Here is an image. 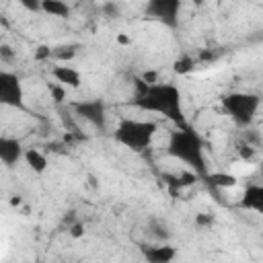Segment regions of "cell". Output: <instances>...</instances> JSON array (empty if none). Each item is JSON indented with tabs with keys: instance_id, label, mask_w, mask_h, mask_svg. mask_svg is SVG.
Returning a JSON list of instances; mask_svg holds the SVG:
<instances>
[{
	"instance_id": "cell-14",
	"label": "cell",
	"mask_w": 263,
	"mask_h": 263,
	"mask_svg": "<svg viewBox=\"0 0 263 263\" xmlns=\"http://www.w3.org/2000/svg\"><path fill=\"white\" fill-rule=\"evenodd\" d=\"M195 68V60L191 58V55H181L177 62H175V70L179 72V74H187V72H191Z\"/></svg>"
},
{
	"instance_id": "cell-5",
	"label": "cell",
	"mask_w": 263,
	"mask_h": 263,
	"mask_svg": "<svg viewBox=\"0 0 263 263\" xmlns=\"http://www.w3.org/2000/svg\"><path fill=\"white\" fill-rule=\"evenodd\" d=\"M181 6H183V0H148L144 8V16L166 29H177L181 18L179 16Z\"/></svg>"
},
{
	"instance_id": "cell-2",
	"label": "cell",
	"mask_w": 263,
	"mask_h": 263,
	"mask_svg": "<svg viewBox=\"0 0 263 263\" xmlns=\"http://www.w3.org/2000/svg\"><path fill=\"white\" fill-rule=\"evenodd\" d=\"M166 152L168 156H173L175 160L183 162L193 175L205 179L208 177V160H205V142L203 138L191 129L189 125L177 127L175 132H171L168 136V144H166Z\"/></svg>"
},
{
	"instance_id": "cell-1",
	"label": "cell",
	"mask_w": 263,
	"mask_h": 263,
	"mask_svg": "<svg viewBox=\"0 0 263 263\" xmlns=\"http://www.w3.org/2000/svg\"><path fill=\"white\" fill-rule=\"evenodd\" d=\"M129 103L142 111L158 113L160 117L173 121L177 127L189 125L183 109V95L179 86L171 82H146L144 78H136L134 97Z\"/></svg>"
},
{
	"instance_id": "cell-10",
	"label": "cell",
	"mask_w": 263,
	"mask_h": 263,
	"mask_svg": "<svg viewBox=\"0 0 263 263\" xmlns=\"http://www.w3.org/2000/svg\"><path fill=\"white\" fill-rule=\"evenodd\" d=\"M51 76L58 80V84H62V86H66V88H78L80 82H82L80 72H78L76 68H72V66H66V64L55 66V68L51 70Z\"/></svg>"
},
{
	"instance_id": "cell-3",
	"label": "cell",
	"mask_w": 263,
	"mask_h": 263,
	"mask_svg": "<svg viewBox=\"0 0 263 263\" xmlns=\"http://www.w3.org/2000/svg\"><path fill=\"white\" fill-rule=\"evenodd\" d=\"M156 134H158V123L152 119L121 117L115 125L113 140L132 152H144L152 146Z\"/></svg>"
},
{
	"instance_id": "cell-15",
	"label": "cell",
	"mask_w": 263,
	"mask_h": 263,
	"mask_svg": "<svg viewBox=\"0 0 263 263\" xmlns=\"http://www.w3.org/2000/svg\"><path fill=\"white\" fill-rule=\"evenodd\" d=\"M205 179H210L214 185H222V187H232V185L236 183V177H232V175H222V173L208 175Z\"/></svg>"
},
{
	"instance_id": "cell-6",
	"label": "cell",
	"mask_w": 263,
	"mask_h": 263,
	"mask_svg": "<svg viewBox=\"0 0 263 263\" xmlns=\"http://www.w3.org/2000/svg\"><path fill=\"white\" fill-rule=\"evenodd\" d=\"M0 103L12 109H25V90L23 82L14 72H0Z\"/></svg>"
},
{
	"instance_id": "cell-18",
	"label": "cell",
	"mask_w": 263,
	"mask_h": 263,
	"mask_svg": "<svg viewBox=\"0 0 263 263\" xmlns=\"http://www.w3.org/2000/svg\"><path fill=\"white\" fill-rule=\"evenodd\" d=\"M72 234H74V236H80V234H82V228H80V226H74V228H72Z\"/></svg>"
},
{
	"instance_id": "cell-19",
	"label": "cell",
	"mask_w": 263,
	"mask_h": 263,
	"mask_svg": "<svg viewBox=\"0 0 263 263\" xmlns=\"http://www.w3.org/2000/svg\"><path fill=\"white\" fill-rule=\"evenodd\" d=\"M193 2H197V4H201V2H203V0H193Z\"/></svg>"
},
{
	"instance_id": "cell-13",
	"label": "cell",
	"mask_w": 263,
	"mask_h": 263,
	"mask_svg": "<svg viewBox=\"0 0 263 263\" xmlns=\"http://www.w3.org/2000/svg\"><path fill=\"white\" fill-rule=\"evenodd\" d=\"M43 12L49 16L66 18L70 14V6L64 0H43Z\"/></svg>"
},
{
	"instance_id": "cell-11",
	"label": "cell",
	"mask_w": 263,
	"mask_h": 263,
	"mask_svg": "<svg viewBox=\"0 0 263 263\" xmlns=\"http://www.w3.org/2000/svg\"><path fill=\"white\" fill-rule=\"evenodd\" d=\"M142 255L150 263H168L177 257V251H175V247H166V245H162V247H142Z\"/></svg>"
},
{
	"instance_id": "cell-17",
	"label": "cell",
	"mask_w": 263,
	"mask_h": 263,
	"mask_svg": "<svg viewBox=\"0 0 263 263\" xmlns=\"http://www.w3.org/2000/svg\"><path fill=\"white\" fill-rule=\"evenodd\" d=\"M55 58H60V60H64V58H72L74 53H76V47L74 45H68V47H58V51H51Z\"/></svg>"
},
{
	"instance_id": "cell-4",
	"label": "cell",
	"mask_w": 263,
	"mask_h": 263,
	"mask_svg": "<svg viewBox=\"0 0 263 263\" xmlns=\"http://www.w3.org/2000/svg\"><path fill=\"white\" fill-rule=\"evenodd\" d=\"M222 109L224 113L236 123V125H251L257 117L259 105H261V97L255 92H245V90H234L222 97Z\"/></svg>"
},
{
	"instance_id": "cell-7",
	"label": "cell",
	"mask_w": 263,
	"mask_h": 263,
	"mask_svg": "<svg viewBox=\"0 0 263 263\" xmlns=\"http://www.w3.org/2000/svg\"><path fill=\"white\" fill-rule=\"evenodd\" d=\"M74 113L99 132L107 129V109L101 99H86L74 103Z\"/></svg>"
},
{
	"instance_id": "cell-8",
	"label": "cell",
	"mask_w": 263,
	"mask_h": 263,
	"mask_svg": "<svg viewBox=\"0 0 263 263\" xmlns=\"http://www.w3.org/2000/svg\"><path fill=\"white\" fill-rule=\"evenodd\" d=\"M25 152L27 148L23 146L21 140L10 138V136L0 138V160L4 162V166H14L21 160H25Z\"/></svg>"
},
{
	"instance_id": "cell-12",
	"label": "cell",
	"mask_w": 263,
	"mask_h": 263,
	"mask_svg": "<svg viewBox=\"0 0 263 263\" xmlns=\"http://www.w3.org/2000/svg\"><path fill=\"white\" fill-rule=\"evenodd\" d=\"M25 162L31 166L33 173H43V171L47 168V158H45V154H41V152L35 150V148H27V152H25Z\"/></svg>"
},
{
	"instance_id": "cell-9",
	"label": "cell",
	"mask_w": 263,
	"mask_h": 263,
	"mask_svg": "<svg viewBox=\"0 0 263 263\" xmlns=\"http://www.w3.org/2000/svg\"><path fill=\"white\" fill-rule=\"evenodd\" d=\"M238 205L242 210H249V212H255L263 218V183H251L245 187L240 199H238Z\"/></svg>"
},
{
	"instance_id": "cell-16",
	"label": "cell",
	"mask_w": 263,
	"mask_h": 263,
	"mask_svg": "<svg viewBox=\"0 0 263 263\" xmlns=\"http://www.w3.org/2000/svg\"><path fill=\"white\" fill-rule=\"evenodd\" d=\"M18 2L29 12H43V0H18Z\"/></svg>"
}]
</instances>
